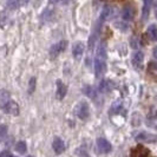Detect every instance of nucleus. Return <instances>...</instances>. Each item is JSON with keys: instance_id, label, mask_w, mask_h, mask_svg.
<instances>
[{"instance_id": "nucleus-1", "label": "nucleus", "mask_w": 157, "mask_h": 157, "mask_svg": "<svg viewBox=\"0 0 157 157\" xmlns=\"http://www.w3.org/2000/svg\"><path fill=\"white\" fill-rule=\"evenodd\" d=\"M105 60H106V48H105V44L102 43L97 50V55L94 58V72L97 77L102 76L105 72V69H106Z\"/></svg>"}, {"instance_id": "nucleus-2", "label": "nucleus", "mask_w": 157, "mask_h": 157, "mask_svg": "<svg viewBox=\"0 0 157 157\" xmlns=\"http://www.w3.org/2000/svg\"><path fill=\"white\" fill-rule=\"evenodd\" d=\"M66 46H67V41H66V40H62V41L55 44L53 46L51 47V50H50V56H51V58L58 57V56L60 55L64 50L66 48Z\"/></svg>"}, {"instance_id": "nucleus-3", "label": "nucleus", "mask_w": 157, "mask_h": 157, "mask_svg": "<svg viewBox=\"0 0 157 157\" xmlns=\"http://www.w3.org/2000/svg\"><path fill=\"white\" fill-rule=\"evenodd\" d=\"M76 113L80 119H86L90 115V108L87 105L86 102H82L79 103L76 108Z\"/></svg>"}, {"instance_id": "nucleus-4", "label": "nucleus", "mask_w": 157, "mask_h": 157, "mask_svg": "<svg viewBox=\"0 0 157 157\" xmlns=\"http://www.w3.org/2000/svg\"><path fill=\"white\" fill-rule=\"evenodd\" d=\"M97 148L99 150V152L106 154V152H110L112 147H111L110 142L106 141L105 138H98L97 140Z\"/></svg>"}, {"instance_id": "nucleus-5", "label": "nucleus", "mask_w": 157, "mask_h": 157, "mask_svg": "<svg viewBox=\"0 0 157 157\" xmlns=\"http://www.w3.org/2000/svg\"><path fill=\"white\" fill-rule=\"evenodd\" d=\"M83 52H84V44L82 41H77L73 44V47H72V53H73V57L79 60L83 56Z\"/></svg>"}, {"instance_id": "nucleus-6", "label": "nucleus", "mask_w": 157, "mask_h": 157, "mask_svg": "<svg viewBox=\"0 0 157 157\" xmlns=\"http://www.w3.org/2000/svg\"><path fill=\"white\" fill-rule=\"evenodd\" d=\"M52 148H53L56 154H62L65 150V144H64L63 140L60 137H56L53 140V143H52Z\"/></svg>"}, {"instance_id": "nucleus-7", "label": "nucleus", "mask_w": 157, "mask_h": 157, "mask_svg": "<svg viewBox=\"0 0 157 157\" xmlns=\"http://www.w3.org/2000/svg\"><path fill=\"white\" fill-rule=\"evenodd\" d=\"M66 90H67V87H66L65 84L62 83V80H57V91H56V94H57V98L59 101H62L64 97H65Z\"/></svg>"}, {"instance_id": "nucleus-8", "label": "nucleus", "mask_w": 157, "mask_h": 157, "mask_svg": "<svg viewBox=\"0 0 157 157\" xmlns=\"http://www.w3.org/2000/svg\"><path fill=\"white\" fill-rule=\"evenodd\" d=\"M10 102V92L6 90L0 91V109H5Z\"/></svg>"}, {"instance_id": "nucleus-9", "label": "nucleus", "mask_w": 157, "mask_h": 157, "mask_svg": "<svg viewBox=\"0 0 157 157\" xmlns=\"http://www.w3.org/2000/svg\"><path fill=\"white\" fill-rule=\"evenodd\" d=\"M5 110L7 113H11V115H13V116H17L18 113H19V106H18V104L16 102H13V101H10L8 104L6 105V108H5Z\"/></svg>"}, {"instance_id": "nucleus-10", "label": "nucleus", "mask_w": 157, "mask_h": 157, "mask_svg": "<svg viewBox=\"0 0 157 157\" xmlns=\"http://www.w3.org/2000/svg\"><path fill=\"white\" fill-rule=\"evenodd\" d=\"M152 1L154 0H144V2H143V12H142L143 20H147L148 19L150 13V8H151V5H152Z\"/></svg>"}, {"instance_id": "nucleus-11", "label": "nucleus", "mask_w": 157, "mask_h": 157, "mask_svg": "<svg viewBox=\"0 0 157 157\" xmlns=\"http://www.w3.org/2000/svg\"><path fill=\"white\" fill-rule=\"evenodd\" d=\"M122 16L125 20H132L135 17V10L131 6H125L122 11Z\"/></svg>"}, {"instance_id": "nucleus-12", "label": "nucleus", "mask_w": 157, "mask_h": 157, "mask_svg": "<svg viewBox=\"0 0 157 157\" xmlns=\"http://www.w3.org/2000/svg\"><path fill=\"white\" fill-rule=\"evenodd\" d=\"M137 140L143 142H155L156 141V136L152 134H148V132H141L137 136Z\"/></svg>"}, {"instance_id": "nucleus-13", "label": "nucleus", "mask_w": 157, "mask_h": 157, "mask_svg": "<svg viewBox=\"0 0 157 157\" xmlns=\"http://www.w3.org/2000/svg\"><path fill=\"white\" fill-rule=\"evenodd\" d=\"M148 37L151 41H156L157 40V25L152 24L148 27Z\"/></svg>"}, {"instance_id": "nucleus-14", "label": "nucleus", "mask_w": 157, "mask_h": 157, "mask_svg": "<svg viewBox=\"0 0 157 157\" xmlns=\"http://www.w3.org/2000/svg\"><path fill=\"white\" fill-rule=\"evenodd\" d=\"M132 155H134V157H148L149 151L143 147H137L135 150H132Z\"/></svg>"}, {"instance_id": "nucleus-15", "label": "nucleus", "mask_w": 157, "mask_h": 157, "mask_svg": "<svg viewBox=\"0 0 157 157\" xmlns=\"http://www.w3.org/2000/svg\"><path fill=\"white\" fill-rule=\"evenodd\" d=\"M143 59H144V55L142 53V52H136L134 55V57H132V63H134V65H141L142 62H143Z\"/></svg>"}, {"instance_id": "nucleus-16", "label": "nucleus", "mask_w": 157, "mask_h": 157, "mask_svg": "<svg viewBox=\"0 0 157 157\" xmlns=\"http://www.w3.org/2000/svg\"><path fill=\"white\" fill-rule=\"evenodd\" d=\"M16 150L19 154H25L26 152V143L25 142H18L16 145Z\"/></svg>"}, {"instance_id": "nucleus-17", "label": "nucleus", "mask_w": 157, "mask_h": 157, "mask_svg": "<svg viewBox=\"0 0 157 157\" xmlns=\"http://www.w3.org/2000/svg\"><path fill=\"white\" fill-rule=\"evenodd\" d=\"M6 135H7V128H6V125H0V142L4 141Z\"/></svg>"}, {"instance_id": "nucleus-18", "label": "nucleus", "mask_w": 157, "mask_h": 157, "mask_svg": "<svg viewBox=\"0 0 157 157\" xmlns=\"http://www.w3.org/2000/svg\"><path fill=\"white\" fill-rule=\"evenodd\" d=\"M34 89H36V78L33 77V78H31V80H30V87H29V92H30V94H33Z\"/></svg>"}, {"instance_id": "nucleus-19", "label": "nucleus", "mask_w": 157, "mask_h": 157, "mask_svg": "<svg viewBox=\"0 0 157 157\" xmlns=\"http://www.w3.org/2000/svg\"><path fill=\"white\" fill-rule=\"evenodd\" d=\"M0 157H12V155H11L8 151H2V152L0 154Z\"/></svg>"}, {"instance_id": "nucleus-20", "label": "nucleus", "mask_w": 157, "mask_h": 157, "mask_svg": "<svg viewBox=\"0 0 157 157\" xmlns=\"http://www.w3.org/2000/svg\"><path fill=\"white\" fill-rule=\"evenodd\" d=\"M55 1H57V2H62V4H65V2H67L69 0H55Z\"/></svg>"}, {"instance_id": "nucleus-21", "label": "nucleus", "mask_w": 157, "mask_h": 157, "mask_svg": "<svg viewBox=\"0 0 157 157\" xmlns=\"http://www.w3.org/2000/svg\"><path fill=\"white\" fill-rule=\"evenodd\" d=\"M154 57L157 59V46L155 47V50H154Z\"/></svg>"}, {"instance_id": "nucleus-22", "label": "nucleus", "mask_w": 157, "mask_h": 157, "mask_svg": "<svg viewBox=\"0 0 157 157\" xmlns=\"http://www.w3.org/2000/svg\"><path fill=\"white\" fill-rule=\"evenodd\" d=\"M156 16H157V10H156Z\"/></svg>"}, {"instance_id": "nucleus-23", "label": "nucleus", "mask_w": 157, "mask_h": 157, "mask_svg": "<svg viewBox=\"0 0 157 157\" xmlns=\"http://www.w3.org/2000/svg\"><path fill=\"white\" fill-rule=\"evenodd\" d=\"M27 157H33V156H27Z\"/></svg>"}, {"instance_id": "nucleus-24", "label": "nucleus", "mask_w": 157, "mask_h": 157, "mask_svg": "<svg viewBox=\"0 0 157 157\" xmlns=\"http://www.w3.org/2000/svg\"><path fill=\"white\" fill-rule=\"evenodd\" d=\"M12 157H16V156H12Z\"/></svg>"}]
</instances>
